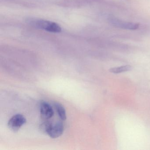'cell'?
<instances>
[{
	"mask_svg": "<svg viewBox=\"0 0 150 150\" xmlns=\"http://www.w3.org/2000/svg\"><path fill=\"white\" fill-rule=\"evenodd\" d=\"M55 107L57 112L58 115L60 119L63 121L65 120L67 118L66 113L65 109L64 107L60 103H55Z\"/></svg>",
	"mask_w": 150,
	"mask_h": 150,
	"instance_id": "obj_6",
	"label": "cell"
},
{
	"mask_svg": "<svg viewBox=\"0 0 150 150\" xmlns=\"http://www.w3.org/2000/svg\"><path fill=\"white\" fill-rule=\"evenodd\" d=\"M64 131V126L61 122H56L52 123L50 122L46 133L52 138L59 137L63 134Z\"/></svg>",
	"mask_w": 150,
	"mask_h": 150,
	"instance_id": "obj_3",
	"label": "cell"
},
{
	"mask_svg": "<svg viewBox=\"0 0 150 150\" xmlns=\"http://www.w3.org/2000/svg\"><path fill=\"white\" fill-rule=\"evenodd\" d=\"M108 21L112 26L122 29L136 30L138 29L139 27V23L124 21L112 16H109Z\"/></svg>",
	"mask_w": 150,
	"mask_h": 150,
	"instance_id": "obj_1",
	"label": "cell"
},
{
	"mask_svg": "<svg viewBox=\"0 0 150 150\" xmlns=\"http://www.w3.org/2000/svg\"><path fill=\"white\" fill-rule=\"evenodd\" d=\"M26 122V118L23 115L17 114L10 118L8 125L10 130L13 132H17Z\"/></svg>",
	"mask_w": 150,
	"mask_h": 150,
	"instance_id": "obj_4",
	"label": "cell"
},
{
	"mask_svg": "<svg viewBox=\"0 0 150 150\" xmlns=\"http://www.w3.org/2000/svg\"><path fill=\"white\" fill-rule=\"evenodd\" d=\"M31 24L36 28L45 30L49 32L59 33L61 32V28L59 25L55 23L43 20H35L30 21Z\"/></svg>",
	"mask_w": 150,
	"mask_h": 150,
	"instance_id": "obj_2",
	"label": "cell"
},
{
	"mask_svg": "<svg viewBox=\"0 0 150 150\" xmlns=\"http://www.w3.org/2000/svg\"><path fill=\"white\" fill-rule=\"evenodd\" d=\"M40 109L41 116L45 120L51 118L54 115V111L52 107L46 102H41Z\"/></svg>",
	"mask_w": 150,
	"mask_h": 150,
	"instance_id": "obj_5",
	"label": "cell"
},
{
	"mask_svg": "<svg viewBox=\"0 0 150 150\" xmlns=\"http://www.w3.org/2000/svg\"><path fill=\"white\" fill-rule=\"evenodd\" d=\"M132 67L130 65H125L119 67H113L110 69V72L115 74L121 73L124 72L128 71L131 70Z\"/></svg>",
	"mask_w": 150,
	"mask_h": 150,
	"instance_id": "obj_7",
	"label": "cell"
}]
</instances>
